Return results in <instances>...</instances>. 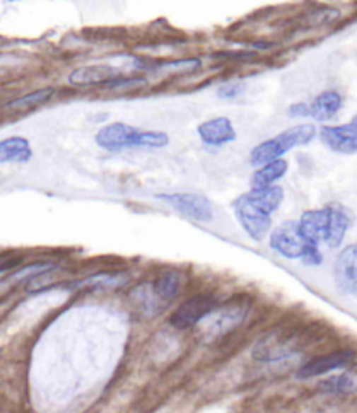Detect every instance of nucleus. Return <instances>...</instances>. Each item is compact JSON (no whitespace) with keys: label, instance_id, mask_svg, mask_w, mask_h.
<instances>
[{"label":"nucleus","instance_id":"9b49d317","mask_svg":"<svg viewBox=\"0 0 357 413\" xmlns=\"http://www.w3.org/2000/svg\"><path fill=\"white\" fill-rule=\"evenodd\" d=\"M298 223L303 235H305L310 243L317 244V246L321 243H326L329 234V206L321 209H310V211H305Z\"/></svg>","mask_w":357,"mask_h":413},{"label":"nucleus","instance_id":"39448f33","mask_svg":"<svg viewBox=\"0 0 357 413\" xmlns=\"http://www.w3.org/2000/svg\"><path fill=\"white\" fill-rule=\"evenodd\" d=\"M216 307L218 300L211 295L190 296L182 306H178V309L172 313L169 322L178 330L192 328V326L199 325L202 319L211 316L214 310H216Z\"/></svg>","mask_w":357,"mask_h":413},{"label":"nucleus","instance_id":"f03ea898","mask_svg":"<svg viewBox=\"0 0 357 413\" xmlns=\"http://www.w3.org/2000/svg\"><path fill=\"white\" fill-rule=\"evenodd\" d=\"M315 133H317V129L312 124H298V126L289 127V129L283 131L277 136L262 141L260 145L254 146L250 156L251 164L253 166H262V164L270 163V161L279 159L284 153H288L289 150L310 144L315 138Z\"/></svg>","mask_w":357,"mask_h":413},{"label":"nucleus","instance_id":"5701e85b","mask_svg":"<svg viewBox=\"0 0 357 413\" xmlns=\"http://www.w3.org/2000/svg\"><path fill=\"white\" fill-rule=\"evenodd\" d=\"M146 78L145 77H117L110 78L103 84L105 89H112V91H134V89L145 88Z\"/></svg>","mask_w":357,"mask_h":413},{"label":"nucleus","instance_id":"6e6552de","mask_svg":"<svg viewBox=\"0 0 357 413\" xmlns=\"http://www.w3.org/2000/svg\"><path fill=\"white\" fill-rule=\"evenodd\" d=\"M321 141L329 150L344 156L357 152V124H340V126H322L319 131Z\"/></svg>","mask_w":357,"mask_h":413},{"label":"nucleus","instance_id":"ddd939ff","mask_svg":"<svg viewBox=\"0 0 357 413\" xmlns=\"http://www.w3.org/2000/svg\"><path fill=\"white\" fill-rule=\"evenodd\" d=\"M334 279L340 288L351 291L357 284V243L344 248L334 262Z\"/></svg>","mask_w":357,"mask_h":413},{"label":"nucleus","instance_id":"a211bd4d","mask_svg":"<svg viewBox=\"0 0 357 413\" xmlns=\"http://www.w3.org/2000/svg\"><path fill=\"white\" fill-rule=\"evenodd\" d=\"M288 171V163L279 157V159H274L270 163L262 164L257 171L251 176V187H269L274 185L277 180H281Z\"/></svg>","mask_w":357,"mask_h":413},{"label":"nucleus","instance_id":"b1692460","mask_svg":"<svg viewBox=\"0 0 357 413\" xmlns=\"http://www.w3.org/2000/svg\"><path fill=\"white\" fill-rule=\"evenodd\" d=\"M333 389L340 394L357 392V366L349 368L347 371L333 380Z\"/></svg>","mask_w":357,"mask_h":413},{"label":"nucleus","instance_id":"393cba45","mask_svg":"<svg viewBox=\"0 0 357 413\" xmlns=\"http://www.w3.org/2000/svg\"><path fill=\"white\" fill-rule=\"evenodd\" d=\"M160 69L164 70H176V72H192V70L201 69V62L195 58H187V59H178V62H168L160 65Z\"/></svg>","mask_w":357,"mask_h":413},{"label":"nucleus","instance_id":"aec40b11","mask_svg":"<svg viewBox=\"0 0 357 413\" xmlns=\"http://www.w3.org/2000/svg\"><path fill=\"white\" fill-rule=\"evenodd\" d=\"M180 286H182V276L178 270H163L153 281V290H156L159 298L163 302H169L178 295Z\"/></svg>","mask_w":357,"mask_h":413},{"label":"nucleus","instance_id":"c85d7f7f","mask_svg":"<svg viewBox=\"0 0 357 413\" xmlns=\"http://www.w3.org/2000/svg\"><path fill=\"white\" fill-rule=\"evenodd\" d=\"M352 293H356V295H357V284L354 286V290H352Z\"/></svg>","mask_w":357,"mask_h":413},{"label":"nucleus","instance_id":"bb28decb","mask_svg":"<svg viewBox=\"0 0 357 413\" xmlns=\"http://www.w3.org/2000/svg\"><path fill=\"white\" fill-rule=\"evenodd\" d=\"M289 115H293V117H310V103H296V105H291L288 110Z\"/></svg>","mask_w":357,"mask_h":413},{"label":"nucleus","instance_id":"dca6fc26","mask_svg":"<svg viewBox=\"0 0 357 413\" xmlns=\"http://www.w3.org/2000/svg\"><path fill=\"white\" fill-rule=\"evenodd\" d=\"M32 159V146L21 136H11L0 141V163H28Z\"/></svg>","mask_w":357,"mask_h":413},{"label":"nucleus","instance_id":"f257e3e1","mask_svg":"<svg viewBox=\"0 0 357 413\" xmlns=\"http://www.w3.org/2000/svg\"><path fill=\"white\" fill-rule=\"evenodd\" d=\"M310 335L307 328H276L263 335L254 345L253 358L263 363H274L279 359L298 354L307 347Z\"/></svg>","mask_w":357,"mask_h":413},{"label":"nucleus","instance_id":"7ed1b4c3","mask_svg":"<svg viewBox=\"0 0 357 413\" xmlns=\"http://www.w3.org/2000/svg\"><path fill=\"white\" fill-rule=\"evenodd\" d=\"M270 248L289 260H298V258L303 260L312 250L319 246L303 235L298 221H284L270 234Z\"/></svg>","mask_w":357,"mask_h":413},{"label":"nucleus","instance_id":"6ab92c4d","mask_svg":"<svg viewBox=\"0 0 357 413\" xmlns=\"http://www.w3.org/2000/svg\"><path fill=\"white\" fill-rule=\"evenodd\" d=\"M250 197L257 202L258 206H262L263 209H267L269 213H274L276 209H279V206L284 201V190L277 185H269V187H253L250 190Z\"/></svg>","mask_w":357,"mask_h":413},{"label":"nucleus","instance_id":"f8f14e48","mask_svg":"<svg viewBox=\"0 0 357 413\" xmlns=\"http://www.w3.org/2000/svg\"><path fill=\"white\" fill-rule=\"evenodd\" d=\"M247 309H250V303L247 302H240V300H232L228 302L223 309L218 313V316L213 319L211 326L208 328V332L211 333L213 337H221L227 332L234 330L235 326L240 325L244 318H246Z\"/></svg>","mask_w":357,"mask_h":413},{"label":"nucleus","instance_id":"2eb2a0df","mask_svg":"<svg viewBox=\"0 0 357 413\" xmlns=\"http://www.w3.org/2000/svg\"><path fill=\"white\" fill-rule=\"evenodd\" d=\"M341 95L338 91H322L321 95H317L312 100L310 103V117H314L315 121L326 122L329 119H333L338 112L341 110Z\"/></svg>","mask_w":357,"mask_h":413},{"label":"nucleus","instance_id":"f3484780","mask_svg":"<svg viewBox=\"0 0 357 413\" xmlns=\"http://www.w3.org/2000/svg\"><path fill=\"white\" fill-rule=\"evenodd\" d=\"M349 227H351V216L345 208H341L340 204H329V234L326 244L329 248L340 246Z\"/></svg>","mask_w":357,"mask_h":413},{"label":"nucleus","instance_id":"412c9836","mask_svg":"<svg viewBox=\"0 0 357 413\" xmlns=\"http://www.w3.org/2000/svg\"><path fill=\"white\" fill-rule=\"evenodd\" d=\"M52 95H54V89L52 88H42L37 89V91L28 93V95H23L16 100L9 101L6 103V110H13V112H23V110H32V108L40 107V105L47 103L51 100Z\"/></svg>","mask_w":357,"mask_h":413},{"label":"nucleus","instance_id":"0eeeda50","mask_svg":"<svg viewBox=\"0 0 357 413\" xmlns=\"http://www.w3.org/2000/svg\"><path fill=\"white\" fill-rule=\"evenodd\" d=\"M160 199L171 204L178 213L187 219L195 221L213 220V204L208 197L194 192H178V194H163Z\"/></svg>","mask_w":357,"mask_h":413},{"label":"nucleus","instance_id":"1a4fd4ad","mask_svg":"<svg viewBox=\"0 0 357 413\" xmlns=\"http://www.w3.org/2000/svg\"><path fill=\"white\" fill-rule=\"evenodd\" d=\"M354 351H349V349H341V351L319 356V358L310 359L309 363H305V365L300 368L296 377L302 378V380H307V378L319 377V375L329 373L333 370H340V368L347 366L354 359Z\"/></svg>","mask_w":357,"mask_h":413},{"label":"nucleus","instance_id":"cd10ccee","mask_svg":"<svg viewBox=\"0 0 357 413\" xmlns=\"http://www.w3.org/2000/svg\"><path fill=\"white\" fill-rule=\"evenodd\" d=\"M352 122H354V124H357V114H356V117H354V119H352Z\"/></svg>","mask_w":357,"mask_h":413},{"label":"nucleus","instance_id":"9d476101","mask_svg":"<svg viewBox=\"0 0 357 413\" xmlns=\"http://www.w3.org/2000/svg\"><path fill=\"white\" fill-rule=\"evenodd\" d=\"M197 133L199 138L202 140V144L209 146L227 145L238 138V133H235L232 121L228 117H214L199 124Z\"/></svg>","mask_w":357,"mask_h":413},{"label":"nucleus","instance_id":"20e7f679","mask_svg":"<svg viewBox=\"0 0 357 413\" xmlns=\"http://www.w3.org/2000/svg\"><path fill=\"white\" fill-rule=\"evenodd\" d=\"M234 211L239 223L242 225V228L251 239H254V241L265 239V235L270 232V227H272V216H270L272 213L258 206L247 192L235 199Z\"/></svg>","mask_w":357,"mask_h":413},{"label":"nucleus","instance_id":"423d86ee","mask_svg":"<svg viewBox=\"0 0 357 413\" xmlns=\"http://www.w3.org/2000/svg\"><path fill=\"white\" fill-rule=\"evenodd\" d=\"M141 134H143L141 129L129 126V124L112 122L98 131L95 141L98 146H101L103 150H108V152H119V150L124 149L141 146Z\"/></svg>","mask_w":357,"mask_h":413},{"label":"nucleus","instance_id":"a878e982","mask_svg":"<svg viewBox=\"0 0 357 413\" xmlns=\"http://www.w3.org/2000/svg\"><path fill=\"white\" fill-rule=\"evenodd\" d=\"M244 91H246V84H244L242 81H232L221 86V88L218 89L216 95L223 98V100H234V98L242 95Z\"/></svg>","mask_w":357,"mask_h":413},{"label":"nucleus","instance_id":"4be33fe9","mask_svg":"<svg viewBox=\"0 0 357 413\" xmlns=\"http://www.w3.org/2000/svg\"><path fill=\"white\" fill-rule=\"evenodd\" d=\"M56 269V264H52V262H37V264H30L26 265V267L16 270V272L13 274V276H4L2 283H6V281H26V279H33V277L40 276V274H47L51 272V270Z\"/></svg>","mask_w":357,"mask_h":413},{"label":"nucleus","instance_id":"4468645a","mask_svg":"<svg viewBox=\"0 0 357 413\" xmlns=\"http://www.w3.org/2000/svg\"><path fill=\"white\" fill-rule=\"evenodd\" d=\"M117 75V69L110 65H88L75 69L69 75V82L75 88H89V86H103Z\"/></svg>","mask_w":357,"mask_h":413}]
</instances>
